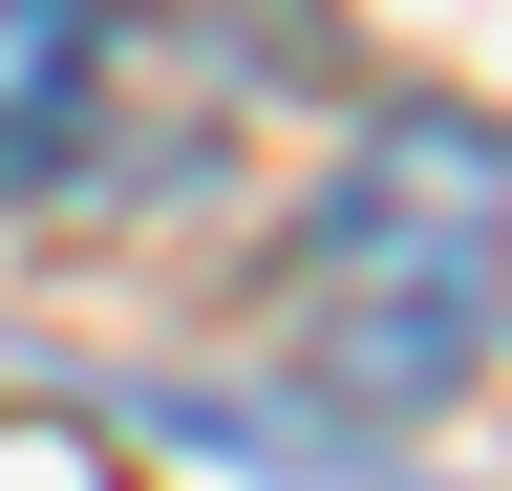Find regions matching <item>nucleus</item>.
<instances>
[{"label":"nucleus","instance_id":"nucleus-2","mask_svg":"<svg viewBox=\"0 0 512 491\" xmlns=\"http://www.w3.org/2000/svg\"><path fill=\"white\" fill-rule=\"evenodd\" d=\"M86 0H0V171H43L64 129H86Z\"/></svg>","mask_w":512,"mask_h":491},{"label":"nucleus","instance_id":"nucleus-1","mask_svg":"<svg viewBox=\"0 0 512 491\" xmlns=\"http://www.w3.org/2000/svg\"><path fill=\"white\" fill-rule=\"evenodd\" d=\"M299 363L342 406H448L512 321V129L491 107H384L342 193L299 214Z\"/></svg>","mask_w":512,"mask_h":491}]
</instances>
